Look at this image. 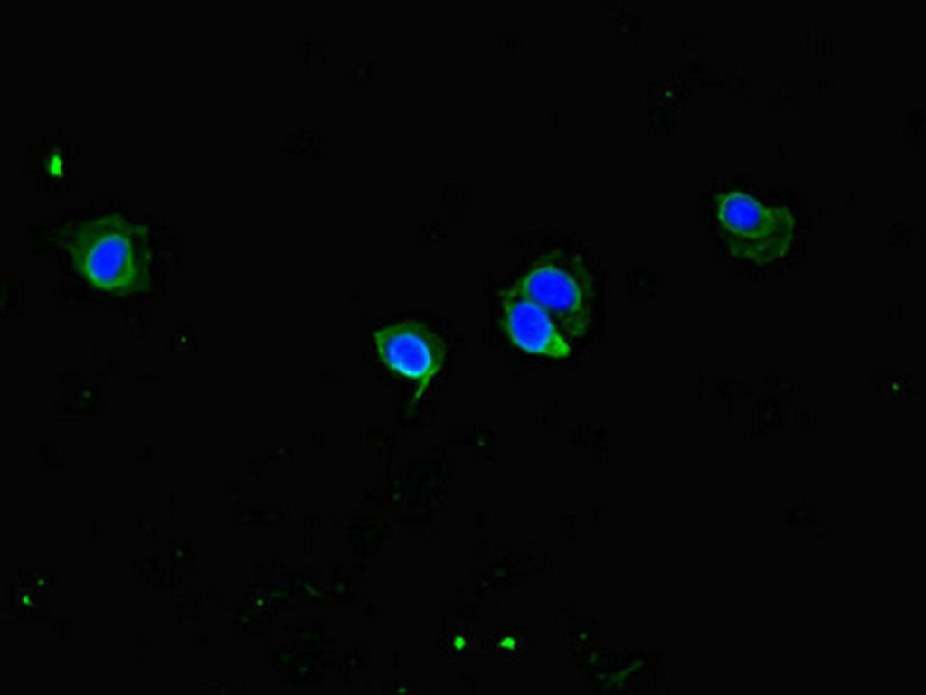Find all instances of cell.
<instances>
[{
  "mask_svg": "<svg viewBox=\"0 0 926 695\" xmlns=\"http://www.w3.org/2000/svg\"><path fill=\"white\" fill-rule=\"evenodd\" d=\"M373 340L383 363L413 382L416 402L443 364V339L423 322L409 319L375 330Z\"/></svg>",
  "mask_w": 926,
  "mask_h": 695,
  "instance_id": "277c9868",
  "label": "cell"
},
{
  "mask_svg": "<svg viewBox=\"0 0 926 695\" xmlns=\"http://www.w3.org/2000/svg\"><path fill=\"white\" fill-rule=\"evenodd\" d=\"M464 644H465V641H464L463 638L458 637V638L455 639V646L457 648L460 649V648H462L464 646Z\"/></svg>",
  "mask_w": 926,
  "mask_h": 695,
  "instance_id": "8992f818",
  "label": "cell"
},
{
  "mask_svg": "<svg viewBox=\"0 0 926 695\" xmlns=\"http://www.w3.org/2000/svg\"><path fill=\"white\" fill-rule=\"evenodd\" d=\"M718 230L730 253L759 264L789 250L795 219L788 207L766 206L751 195L730 191L717 197Z\"/></svg>",
  "mask_w": 926,
  "mask_h": 695,
  "instance_id": "3957f363",
  "label": "cell"
},
{
  "mask_svg": "<svg viewBox=\"0 0 926 695\" xmlns=\"http://www.w3.org/2000/svg\"><path fill=\"white\" fill-rule=\"evenodd\" d=\"M502 644L506 647H512L515 644V642L511 638H506L504 640Z\"/></svg>",
  "mask_w": 926,
  "mask_h": 695,
  "instance_id": "52a82bcc",
  "label": "cell"
},
{
  "mask_svg": "<svg viewBox=\"0 0 926 695\" xmlns=\"http://www.w3.org/2000/svg\"><path fill=\"white\" fill-rule=\"evenodd\" d=\"M538 304L567 338L583 336L591 323L594 288L581 257L553 250L538 258L515 284Z\"/></svg>",
  "mask_w": 926,
  "mask_h": 695,
  "instance_id": "7a4b0ae2",
  "label": "cell"
},
{
  "mask_svg": "<svg viewBox=\"0 0 926 695\" xmlns=\"http://www.w3.org/2000/svg\"><path fill=\"white\" fill-rule=\"evenodd\" d=\"M51 240L95 289L125 297L152 287L149 229L121 213L69 221L52 231Z\"/></svg>",
  "mask_w": 926,
  "mask_h": 695,
  "instance_id": "6da1fadb",
  "label": "cell"
},
{
  "mask_svg": "<svg viewBox=\"0 0 926 695\" xmlns=\"http://www.w3.org/2000/svg\"><path fill=\"white\" fill-rule=\"evenodd\" d=\"M501 326L522 351L553 359L567 358L571 346L549 315L517 286L500 293Z\"/></svg>",
  "mask_w": 926,
  "mask_h": 695,
  "instance_id": "5b68a950",
  "label": "cell"
}]
</instances>
